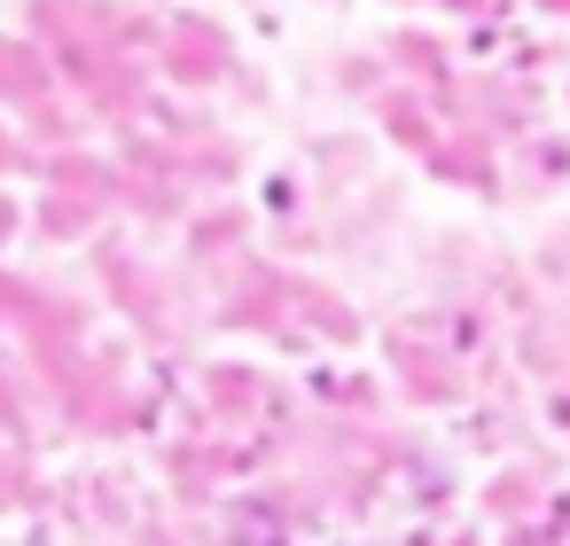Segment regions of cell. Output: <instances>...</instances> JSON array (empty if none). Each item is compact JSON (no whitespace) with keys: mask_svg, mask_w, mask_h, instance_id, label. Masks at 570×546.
I'll list each match as a JSON object with an SVG mask.
<instances>
[]
</instances>
